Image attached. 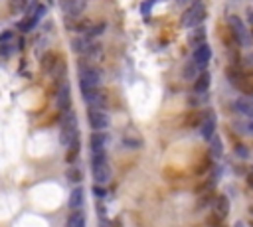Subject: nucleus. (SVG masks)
<instances>
[{"label":"nucleus","mask_w":253,"mask_h":227,"mask_svg":"<svg viewBox=\"0 0 253 227\" xmlns=\"http://www.w3.org/2000/svg\"><path fill=\"white\" fill-rule=\"evenodd\" d=\"M56 105H58V107H60L64 113L71 111V109H69V105H71V91H69V83H68L66 79L58 81V91H56Z\"/></svg>","instance_id":"nucleus-8"},{"label":"nucleus","mask_w":253,"mask_h":227,"mask_svg":"<svg viewBox=\"0 0 253 227\" xmlns=\"http://www.w3.org/2000/svg\"><path fill=\"white\" fill-rule=\"evenodd\" d=\"M228 22H230V28H231V32H233L237 43H239V45H249V43H251V38H249V32H247L243 20H241L239 16H230Z\"/></svg>","instance_id":"nucleus-6"},{"label":"nucleus","mask_w":253,"mask_h":227,"mask_svg":"<svg viewBox=\"0 0 253 227\" xmlns=\"http://www.w3.org/2000/svg\"><path fill=\"white\" fill-rule=\"evenodd\" d=\"M194 30H196V32L190 36V43L194 45V50H196L198 45L204 43V40H206V32H204V28H200V26H198V28H194Z\"/></svg>","instance_id":"nucleus-20"},{"label":"nucleus","mask_w":253,"mask_h":227,"mask_svg":"<svg viewBox=\"0 0 253 227\" xmlns=\"http://www.w3.org/2000/svg\"><path fill=\"white\" fill-rule=\"evenodd\" d=\"M206 20V6L202 2H194L188 6V10H184V14L180 16V26L182 28H188V30H194L198 28L202 22Z\"/></svg>","instance_id":"nucleus-3"},{"label":"nucleus","mask_w":253,"mask_h":227,"mask_svg":"<svg viewBox=\"0 0 253 227\" xmlns=\"http://www.w3.org/2000/svg\"><path fill=\"white\" fill-rule=\"evenodd\" d=\"M123 144H125V146H131V148H140V146H142L140 141H135V139H131V136H125Z\"/></svg>","instance_id":"nucleus-25"},{"label":"nucleus","mask_w":253,"mask_h":227,"mask_svg":"<svg viewBox=\"0 0 253 227\" xmlns=\"http://www.w3.org/2000/svg\"><path fill=\"white\" fill-rule=\"evenodd\" d=\"M93 194H95L99 200H103L107 192H105V188H103V186H95V188H93Z\"/></svg>","instance_id":"nucleus-29"},{"label":"nucleus","mask_w":253,"mask_h":227,"mask_svg":"<svg viewBox=\"0 0 253 227\" xmlns=\"http://www.w3.org/2000/svg\"><path fill=\"white\" fill-rule=\"evenodd\" d=\"M249 22H251V24H253V8H251V10H249Z\"/></svg>","instance_id":"nucleus-32"},{"label":"nucleus","mask_w":253,"mask_h":227,"mask_svg":"<svg viewBox=\"0 0 253 227\" xmlns=\"http://www.w3.org/2000/svg\"><path fill=\"white\" fill-rule=\"evenodd\" d=\"M233 227H245V225H243V221H237V223H235Z\"/></svg>","instance_id":"nucleus-33"},{"label":"nucleus","mask_w":253,"mask_h":227,"mask_svg":"<svg viewBox=\"0 0 253 227\" xmlns=\"http://www.w3.org/2000/svg\"><path fill=\"white\" fill-rule=\"evenodd\" d=\"M66 178L71 182V184H81L83 182V172H81L79 166H69L66 170Z\"/></svg>","instance_id":"nucleus-19"},{"label":"nucleus","mask_w":253,"mask_h":227,"mask_svg":"<svg viewBox=\"0 0 253 227\" xmlns=\"http://www.w3.org/2000/svg\"><path fill=\"white\" fill-rule=\"evenodd\" d=\"M200 134H202V139L204 141H210L212 136L216 134V115L214 113H208L204 123L200 124Z\"/></svg>","instance_id":"nucleus-11"},{"label":"nucleus","mask_w":253,"mask_h":227,"mask_svg":"<svg viewBox=\"0 0 253 227\" xmlns=\"http://www.w3.org/2000/svg\"><path fill=\"white\" fill-rule=\"evenodd\" d=\"M83 198H85V194H83V188L79 186V188H73V192L69 194V202H68V206H69V209H79L81 206H83Z\"/></svg>","instance_id":"nucleus-16"},{"label":"nucleus","mask_w":253,"mask_h":227,"mask_svg":"<svg viewBox=\"0 0 253 227\" xmlns=\"http://www.w3.org/2000/svg\"><path fill=\"white\" fill-rule=\"evenodd\" d=\"M237 128H239L241 132H247L249 136H253V121H247V123H243V124H237Z\"/></svg>","instance_id":"nucleus-27"},{"label":"nucleus","mask_w":253,"mask_h":227,"mask_svg":"<svg viewBox=\"0 0 253 227\" xmlns=\"http://www.w3.org/2000/svg\"><path fill=\"white\" fill-rule=\"evenodd\" d=\"M68 150H69V154H68V162H73V160L77 158V154H79V141H77V143H73L71 146H68Z\"/></svg>","instance_id":"nucleus-23"},{"label":"nucleus","mask_w":253,"mask_h":227,"mask_svg":"<svg viewBox=\"0 0 253 227\" xmlns=\"http://www.w3.org/2000/svg\"><path fill=\"white\" fill-rule=\"evenodd\" d=\"M247 182H249V186L253 188V172H249V174H247Z\"/></svg>","instance_id":"nucleus-31"},{"label":"nucleus","mask_w":253,"mask_h":227,"mask_svg":"<svg viewBox=\"0 0 253 227\" xmlns=\"http://www.w3.org/2000/svg\"><path fill=\"white\" fill-rule=\"evenodd\" d=\"M210 83H212V75L208 71H202L194 79V91L196 93H206V91L210 89Z\"/></svg>","instance_id":"nucleus-14"},{"label":"nucleus","mask_w":253,"mask_h":227,"mask_svg":"<svg viewBox=\"0 0 253 227\" xmlns=\"http://www.w3.org/2000/svg\"><path fill=\"white\" fill-rule=\"evenodd\" d=\"M99 225H101V227H113V225H111V223H109L105 217H101V223H99Z\"/></svg>","instance_id":"nucleus-30"},{"label":"nucleus","mask_w":253,"mask_h":227,"mask_svg":"<svg viewBox=\"0 0 253 227\" xmlns=\"http://www.w3.org/2000/svg\"><path fill=\"white\" fill-rule=\"evenodd\" d=\"M79 141V124H77V115L73 111L64 113L62 119V130H60V143L64 146H71L73 143Z\"/></svg>","instance_id":"nucleus-2"},{"label":"nucleus","mask_w":253,"mask_h":227,"mask_svg":"<svg viewBox=\"0 0 253 227\" xmlns=\"http://www.w3.org/2000/svg\"><path fill=\"white\" fill-rule=\"evenodd\" d=\"M210 152H212V156L216 160H220L224 156V144H222V139H220L218 134H214L212 139H210Z\"/></svg>","instance_id":"nucleus-18"},{"label":"nucleus","mask_w":253,"mask_h":227,"mask_svg":"<svg viewBox=\"0 0 253 227\" xmlns=\"http://www.w3.org/2000/svg\"><path fill=\"white\" fill-rule=\"evenodd\" d=\"M60 6H62V10L66 14L79 16L87 6V0H60Z\"/></svg>","instance_id":"nucleus-10"},{"label":"nucleus","mask_w":253,"mask_h":227,"mask_svg":"<svg viewBox=\"0 0 253 227\" xmlns=\"http://www.w3.org/2000/svg\"><path fill=\"white\" fill-rule=\"evenodd\" d=\"M81 95L85 99V103L93 109H103L107 105V95L103 93L101 87H95V89H87V91H81Z\"/></svg>","instance_id":"nucleus-7"},{"label":"nucleus","mask_w":253,"mask_h":227,"mask_svg":"<svg viewBox=\"0 0 253 227\" xmlns=\"http://www.w3.org/2000/svg\"><path fill=\"white\" fill-rule=\"evenodd\" d=\"M212 60V50H210V45L208 43H202L198 45V48L194 50V56H192V62L196 67H206Z\"/></svg>","instance_id":"nucleus-9"},{"label":"nucleus","mask_w":253,"mask_h":227,"mask_svg":"<svg viewBox=\"0 0 253 227\" xmlns=\"http://www.w3.org/2000/svg\"><path fill=\"white\" fill-rule=\"evenodd\" d=\"M157 2H159V0H144L142 6H140V12H142V14H148V12H150V8H153Z\"/></svg>","instance_id":"nucleus-28"},{"label":"nucleus","mask_w":253,"mask_h":227,"mask_svg":"<svg viewBox=\"0 0 253 227\" xmlns=\"http://www.w3.org/2000/svg\"><path fill=\"white\" fill-rule=\"evenodd\" d=\"M12 41H14V34L12 32L0 34V45H6V43H12Z\"/></svg>","instance_id":"nucleus-26"},{"label":"nucleus","mask_w":253,"mask_h":227,"mask_svg":"<svg viewBox=\"0 0 253 227\" xmlns=\"http://www.w3.org/2000/svg\"><path fill=\"white\" fill-rule=\"evenodd\" d=\"M91 172L95 186H107L111 182V166L107 160V150H93L91 152Z\"/></svg>","instance_id":"nucleus-1"},{"label":"nucleus","mask_w":253,"mask_h":227,"mask_svg":"<svg viewBox=\"0 0 253 227\" xmlns=\"http://www.w3.org/2000/svg\"><path fill=\"white\" fill-rule=\"evenodd\" d=\"M198 77V67L194 65V62L192 63H188L186 67H184V79H196Z\"/></svg>","instance_id":"nucleus-21"},{"label":"nucleus","mask_w":253,"mask_h":227,"mask_svg":"<svg viewBox=\"0 0 253 227\" xmlns=\"http://www.w3.org/2000/svg\"><path fill=\"white\" fill-rule=\"evenodd\" d=\"M235 156L237 158H249V148L245 144H235Z\"/></svg>","instance_id":"nucleus-24"},{"label":"nucleus","mask_w":253,"mask_h":227,"mask_svg":"<svg viewBox=\"0 0 253 227\" xmlns=\"http://www.w3.org/2000/svg\"><path fill=\"white\" fill-rule=\"evenodd\" d=\"M71 48H73L75 52H79V54L91 56V54H95V50H97V45H95V41H91L89 38H77V40H73V43H71Z\"/></svg>","instance_id":"nucleus-12"},{"label":"nucleus","mask_w":253,"mask_h":227,"mask_svg":"<svg viewBox=\"0 0 253 227\" xmlns=\"http://www.w3.org/2000/svg\"><path fill=\"white\" fill-rule=\"evenodd\" d=\"M87 121H89V126L95 130V132H101L109 126V115L103 111V109H93L89 107L87 109Z\"/></svg>","instance_id":"nucleus-4"},{"label":"nucleus","mask_w":253,"mask_h":227,"mask_svg":"<svg viewBox=\"0 0 253 227\" xmlns=\"http://www.w3.org/2000/svg\"><path fill=\"white\" fill-rule=\"evenodd\" d=\"M107 143H109V134L107 132H93L91 134V141H89V146H91V152L93 150H107Z\"/></svg>","instance_id":"nucleus-13"},{"label":"nucleus","mask_w":253,"mask_h":227,"mask_svg":"<svg viewBox=\"0 0 253 227\" xmlns=\"http://www.w3.org/2000/svg\"><path fill=\"white\" fill-rule=\"evenodd\" d=\"M8 4H10V10H12V12H20V10L26 8L28 0H8Z\"/></svg>","instance_id":"nucleus-22"},{"label":"nucleus","mask_w":253,"mask_h":227,"mask_svg":"<svg viewBox=\"0 0 253 227\" xmlns=\"http://www.w3.org/2000/svg\"><path fill=\"white\" fill-rule=\"evenodd\" d=\"M66 227H87V221H85L83 211H79V209L71 211L69 217H68V221H66Z\"/></svg>","instance_id":"nucleus-17"},{"label":"nucleus","mask_w":253,"mask_h":227,"mask_svg":"<svg viewBox=\"0 0 253 227\" xmlns=\"http://www.w3.org/2000/svg\"><path fill=\"white\" fill-rule=\"evenodd\" d=\"M79 87H81V91L101 87V71L95 67H83L81 75H79Z\"/></svg>","instance_id":"nucleus-5"},{"label":"nucleus","mask_w":253,"mask_h":227,"mask_svg":"<svg viewBox=\"0 0 253 227\" xmlns=\"http://www.w3.org/2000/svg\"><path fill=\"white\" fill-rule=\"evenodd\" d=\"M228 213H230V200L226 196H218L214 200V215L218 219H224Z\"/></svg>","instance_id":"nucleus-15"}]
</instances>
